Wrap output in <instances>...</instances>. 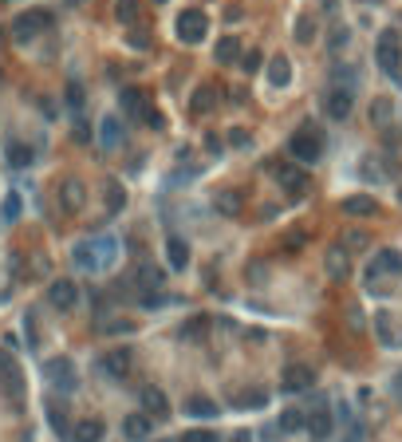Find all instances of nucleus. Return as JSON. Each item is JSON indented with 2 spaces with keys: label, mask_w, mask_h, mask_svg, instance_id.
Here are the masks:
<instances>
[{
  "label": "nucleus",
  "mask_w": 402,
  "mask_h": 442,
  "mask_svg": "<svg viewBox=\"0 0 402 442\" xmlns=\"http://www.w3.org/2000/svg\"><path fill=\"white\" fill-rule=\"evenodd\" d=\"M166 257H170V269L182 272L190 265V245H185L182 237H166Z\"/></svg>",
  "instance_id": "21"
},
{
  "label": "nucleus",
  "mask_w": 402,
  "mask_h": 442,
  "mask_svg": "<svg viewBox=\"0 0 402 442\" xmlns=\"http://www.w3.org/2000/svg\"><path fill=\"white\" fill-rule=\"evenodd\" d=\"M347 269H351L347 249H343V245H331L328 249V277H331V281H343V277H347Z\"/></svg>",
  "instance_id": "19"
},
{
  "label": "nucleus",
  "mask_w": 402,
  "mask_h": 442,
  "mask_svg": "<svg viewBox=\"0 0 402 442\" xmlns=\"http://www.w3.org/2000/svg\"><path fill=\"white\" fill-rule=\"evenodd\" d=\"M182 442H217V434L213 430H185Z\"/></svg>",
  "instance_id": "42"
},
{
  "label": "nucleus",
  "mask_w": 402,
  "mask_h": 442,
  "mask_svg": "<svg viewBox=\"0 0 402 442\" xmlns=\"http://www.w3.org/2000/svg\"><path fill=\"white\" fill-rule=\"evenodd\" d=\"M213 206H217V213L221 218H237V213H241V194H237V190H217V197H213Z\"/></svg>",
  "instance_id": "20"
},
{
  "label": "nucleus",
  "mask_w": 402,
  "mask_h": 442,
  "mask_svg": "<svg viewBox=\"0 0 402 442\" xmlns=\"http://www.w3.org/2000/svg\"><path fill=\"white\" fill-rule=\"evenodd\" d=\"M229 142L233 147H249V135L244 131H229Z\"/></svg>",
  "instance_id": "47"
},
{
  "label": "nucleus",
  "mask_w": 402,
  "mask_h": 442,
  "mask_svg": "<svg viewBox=\"0 0 402 442\" xmlns=\"http://www.w3.org/2000/svg\"><path fill=\"white\" fill-rule=\"evenodd\" d=\"M300 245H304V234H288V249H292V253H296V249H300Z\"/></svg>",
  "instance_id": "50"
},
{
  "label": "nucleus",
  "mask_w": 402,
  "mask_h": 442,
  "mask_svg": "<svg viewBox=\"0 0 402 442\" xmlns=\"http://www.w3.org/2000/svg\"><path fill=\"white\" fill-rule=\"evenodd\" d=\"M233 442H253V434H249V430H237V434H233Z\"/></svg>",
  "instance_id": "54"
},
{
  "label": "nucleus",
  "mask_w": 402,
  "mask_h": 442,
  "mask_svg": "<svg viewBox=\"0 0 402 442\" xmlns=\"http://www.w3.org/2000/svg\"><path fill=\"white\" fill-rule=\"evenodd\" d=\"M138 399H142V407H146L150 418H166V415H170V403H166V395H162L158 387H142Z\"/></svg>",
  "instance_id": "15"
},
{
  "label": "nucleus",
  "mask_w": 402,
  "mask_h": 442,
  "mask_svg": "<svg viewBox=\"0 0 402 442\" xmlns=\"http://www.w3.org/2000/svg\"><path fill=\"white\" fill-rule=\"evenodd\" d=\"M343 213H347V218H375L378 202L367 197V194H351V197H343Z\"/></svg>",
  "instance_id": "13"
},
{
  "label": "nucleus",
  "mask_w": 402,
  "mask_h": 442,
  "mask_svg": "<svg viewBox=\"0 0 402 442\" xmlns=\"http://www.w3.org/2000/svg\"><path fill=\"white\" fill-rule=\"evenodd\" d=\"M44 375L51 379V387H60V391H75V363L67 356L48 359V363H44Z\"/></svg>",
  "instance_id": "9"
},
{
  "label": "nucleus",
  "mask_w": 402,
  "mask_h": 442,
  "mask_svg": "<svg viewBox=\"0 0 402 442\" xmlns=\"http://www.w3.org/2000/svg\"><path fill=\"white\" fill-rule=\"evenodd\" d=\"M142 119H146V126H150V131H162V126H166V123H162V115H158L154 107H146V115H142Z\"/></svg>",
  "instance_id": "45"
},
{
  "label": "nucleus",
  "mask_w": 402,
  "mask_h": 442,
  "mask_svg": "<svg viewBox=\"0 0 402 442\" xmlns=\"http://www.w3.org/2000/svg\"><path fill=\"white\" fill-rule=\"evenodd\" d=\"M185 415L190 418H217V403L206 399V395H194V399H185Z\"/></svg>",
  "instance_id": "23"
},
{
  "label": "nucleus",
  "mask_w": 402,
  "mask_h": 442,
  "mask_svg": "<svg viewBox=\"0 0 402 442\" xmlns=\"http://www.w3.org/2000/svg\"><path fill=\"white\" fill-rule=\"evenodd\" d=\"M119 107L126 110V115H134V119H138V115H146V103H142V95H138L134 87H122V91H119Z\"/></svg>",
  "instance_id": "27"
},
{
  "label": "nucleus",
  "mask_w": 402,
  "mask_h": 442,
  "mask_svg": "<svg viewBox=\"0 0 402 442\" xmlns=\"http://www.w3.org/2000/svg\"><path fill=\"white\" fill-rule=\"evenodd\" d=\"M312 36H316V24H312V20L304 16V20H300V28H296V40H300V44H308Z\"/></svg>",
  "instance_id": "41"
},
{
  "label": "nucleus",
  "mask_w": 402,
  "mask_h": 442,
  "mask_svg": "<svg viewBox=\"0 0 402 442\" xmlns=\"http://www.w3.org/2000/svg\"><path fill=\"white\" fill-rule=\"evenodd\" d=\"M162 304H170V296H162V293H146V296H142V308H162Z\"/></svg>",
  "instance_id": "43"
},
{
  "label": "nucleus",
  "mask_w": 402,
  "mask_h": 442,
  "mask_svg": "<svg viewBox=\"0 0 402 442\" xmlns=\"http://www.w3.org/2000/svg\"><path fill=\"white\" fill-rule=\"evenodd\" d=\"M126 44H131V48H150V36H146V32H138V28H134L131 36H126Z\"/></svg>",
  "instance_id": "44"
},
{
  "label": "nucleus",
  "mask_w": 402,
  "mask_h": 442,
  "mask_svg": "<svg viewBox=\"0 0 402 442\" xmlns=\"http://www.w3.org/2000/svg\"><path fill=\"white\" fill-rule=\"evenodd\" d=\"M83 202H87L83 182H79V178H67V182L60 186V206L67 209V213H79V209H83Z\"/></svg>",
  "instance_id": "12"
},
{
  "label": "nucleus",
  "mask_w": 402,
  "mask_h": 442,
  "mask_svg": "<svg viewBox=\"0 0 402 442\" xmlns=\"http://www.w3.org/2000/svg\"><path fill=\"white\" fill-rule=\"evenodd\" d=\"M276 427L284 430V434H296V430H308V415L304 411H296V407H288V411H280V423Z\"/></svg>",
  "instance_id": "28"
},
{
  "label": "nucleus",
  "mask_w": 402,
  "mask_h": 442,
  "mask_svg": "<svg viewBox=\"0 0 402 442\" xmlns=\"http://www.w3.org/2000/svg\"><path fill=\"white\" fill-rule=\"evenodd\" d=\"M331 430H335V423H331V411L324 403L308 415V434H312V442H328L331 439Z\"/></svg>",
  "instance_id": "11"
},
{
  "label": "nucleus",
  "mask_w": 402,
  "mask_h": 442,
  "mask_svg": "<svg viewBox=\"0 0 402 442\" xmlns=\"http://www.w3.org/2000/svg\"><path fill=\"white\" fill-rule=\"evenodd\" d=\"M75 138H79V142H87V138H91V131H87L83 123H75Z\"/></svg>",
  "instance_id": "52"
},
{
  "label": "nucleus",
  "mask_w": 402,
  "mask_h": 442,
  "mask_svg": "<svg viewBox=\"0 0 402 442\" xmlns=\"http://www.w3.org/2000/svg\"><path fill=\"white\" fill-rule=\"evenodd\" d=\"M8 166H32V147H24V142H8Z\"/></svg>",
  "instance_id": "34"
},
{
  "label": "nucleus",
  "mask_w": 402,
  "mask_h": 442,
  "mask_svg": "<svg viewBox=\"0 0 402 442\" xmlns=\"http://www.w3.org/2000/svg\"><path fill=\"white\" fill-rule=\"evenodd\" d=\"M67 103H72V107H83V87H79V83L67 87Z\"/></svg>",
  "instance_id": "46"
},
{
  "label": "nucleus",
  "mask_w": 402,
  "mask_h": 442,
  "mask_svg": "<svg viewBox=\"0 0 402 442\" xmlns=\"http://www.w3.org/2000/svg\"><path fill=\"white\" fill-rule=\"evenodd\" d=\"M241 56L244 51H241V44H237L233 36H221L217 48H213V60L217 63H241Z\"/></svg>",
  "instance_id": "22"
},
{
  "label": "nucleus",
  "mask_w": 402,
  "mask_h": 442,
  "mask_svg": "<svg viewBox=\"0 0 402 442\" xmlns=\"http://www.w3.org/2000/svg\"><path fill=\"white\" fill-rule=\"evenodd\" d=\"M122 206H126V190H122L119 182H107V209L110 213H119Z\"/></svg>",
  "instance_id": "35"
},
{
  "label": "nucleus",
  "mask_w": 402,
  "mask_h": 442,
  "mask_svg": "<svg viewBox=\"0 0 402 442\" xmlns=\"http://www.w3.org/2000/svg\"><path fill=\"white\" fill-rule=\"evenodd\" d=\"M347 320H351V328H355V332L363 328V316H359V308H347Z\"/></svg>",
  "instance_id": "49"
},
{
  "label": "nucleus",
  "mask_w": 402,
  "mask_h": 442,
  "mask_svg": "<svg viewBox=\"0 0 402 442\" xmlns=\"http://www.w3.org/2000/svg\"><path fill=\"white\" fill-rule=\"evenodd\" d=\"M351 107H355L351 91H331V95H328V115L335 119V123H343V119L351 115Z\"/></svg>",
  "instance_id": "16"
},
{
  "label": "nucleus",
  "mask_w": 402,
  "mask_h": 442,
  "mask_svg": "<svg viewBox=\"0 0 402 442\" xmlns=\"http://www.w3.org/2000/svg\"><path fill=\"white\" fill-rule=\"evenodd\" d=\"M48 423H51V430H60L63 434V430H67V411H63L60 403H51L48 407Z\"/></svg>",
  "instance_id": "37"
},
{
  "label": "nucleus",
  "mask_w": 402,
  "mask_h": 442,
  "mask_svg": "<svg viewBox=\"0 0 402 442\" xmlns=\"http://www.w3.org/2000/svg\"><path fill=\"white\" fill-rule=\"evenodd\" d=\"M390 119H394V103H390V99H375V103H371V123L390 126Z\"/></svg>",
  "instance_id": "31"
},
{
  "label": "nucleus",
  "mask_w": 402,
  "mask_h": 442,
  "mask_svg": "<svg viewBox=\"0 0 402 442\" xmlns=\"http://www.w3.org/2000/svg\"><path fill=\"white\" fill-rule=\"evenodd\" d=\"M375 336L383 347H402V320L394 312H375Z\"/></svg>",
  "instance_id": "6"
},
{
  "label": "nucleus",
  "mask_w": 402,
  "mask_h": 442,
  "mask_svg": "<svg viewBox=\"0 0 402 442\" xmlns=\"http://www.w3.org/2000/svg\"><path fill=\"white\" fill-rule=\"evenodd\" d=\"M138 284H142V288H154V293H158L162 284H166V272H162L158 265H142V269H138Z\"/></svg>",
  "instance_id": "32"
},
{
  "label": "nucleus",
  "mask_w": 402,
  "mask_h": 442,
  "mask_svg": "<svg viewBox=\"0 0 402 442\" xmlns=\"http://www.w3.org/2000/svg\"><path fill=\"white\" fill-rule=\"evenodd\" d=\"M75 300H79V288H75V281H51V288H48V304H51V308L67 312V308H75Z\"/></svg>",
  "instance_id": "10"
},
{
  "label": "nucleus",
  "mask_w": 402,
  "mask_h": 442,
  "mask_svg": "<svg viewBox=\"0 0 402 442\" xmlns=\"http://www.w3.org/2000/svg\"><path fill=\"white\" fill-rule=\"evenodd\" d=\"M312 383H316V371L308 368V363H292V368L280 375V391L300 395V391H312Z\"/></svg>",
  "instance_id": "7"
},
{
  "label": "nucleus",
  "mask_w": 402,
  "mask_h": 442,
  "mask_svg": "<svg viewBox=\"0 0 402 442\" xmlns=\"http://www.w3.org/2000/svg\"><path fill=\"white\" fill-rule=\"evenodd\" d=\"M206 332H209V316H190L182 328H178V336L194 344V340H206Z\"/></svg>",
  "instance_id": "25"
},
{
  "label": "nucleus",
  "mask_w": 402,
  "mask_h": 442,
  "mask_svg": "<svg viewBox=\"0 0 402 442\" xmlns=\"http://www.w3.org/2000/svg\"><path fill=\"white\" fill-rule=\"evenodd\" d=\"M99 142H103L107 150L119 147V142H122V123H119V119H103V126H99Z\"/></svg>",
  "instance_id": "30"
},
{
  "label": "nucleus",
  "mask_w": 402,
  "mask_h": 442,
  "mask_svg": "<svg viewBox=\"0 0 402 442\" xmlns=\"http://www.w3.org/2000/svg\"><path fill=\"white\" fill-rule=\"evenodd\" d=\"M399 197H402V194H399Z\"/></svg>",
  "instance_id": "56"
},
{
  "label": "nucleus",
  "mask_w": 402,
  "mask_h": 442,
  "mask_svg": "<svg viewBox=\"0 0 402 442\" xmlns=\"http://www.w3.org/2000/svg\"><path fill=\"white\" fill-rule=\"evenodd\" d=\"M288 154H292L296 162H319V154H324V131H316V126H304V131H296L292 138H288Z\"/></svg>",
  "instance_id": "2"
},
{
  "label": "nucleus",
  "mask_w": 402,
  "mask_h": 442,
  "mask_svg": "<svg viewBox=\"0 0 402 442\" xmlns=\"http://www.w3.org/2000/svg\"><path fill=\"white\" fill-rule=\"evenodd\" d=\"M107 332H134L131 320H115V324H107Z\"/></svg>",
  "instance_id": "48"
},
{
  "label": "nucleus",
  "mask_w": 402,
  "mask_h": 442,
  "mask_svg": "<svg viewBox=\"0 0 402 442\" xmlns=\"http://www.w3.org/2000/svg\"><path fill=\"white\" fill-rule=\"evenodd\" d=\"M268 79H272V87H288L292 83V63L284 60V56H276V60L268 63Z\"/></svg>",
  "instance_id": "26"
},
{
  "label": "nucleus",
  "mask_w": 402,
  "mask_h": 442,
  "mask_svg": "<svg viewBox=\"0 0 402 442\" xmlns=\"http://www.w3.org/2000/svg\"><path fill=\"white\" fill-rule=\"evenodd\" d=\"M241 67H244L249 75H253V72H260V51H253V48H249V51L241 56Z\"/></svg>",
  "instance_id": "40"
},
{
  "label": "nucleus",
  "mask_w": 402,
  "mask_h": 442,
  "mask_svg": "<svg viewBox=\"0 0 402 442\" xmlns=\"http://www.w3.org/2000/svg\"><path fill=\"white\" fill-rule=\"evenodd\" d=\"M48 24H51V13H48V8H28V13H20L12 20V36L16 40H32V36H40Z\"/></svg>",
  "instance_id": "4"
},
{
  "label": "nucleus",
  "mask_w": 402,
  "mask_h": 442,
  "mask_svg": "<svg viewBox=\"0 0 402 442\" xmlns=\"http://www.w3.org/2000/svg\"><path fill=\"white\" fill-rule=\"evenodd\" d=\"M150 427H154L150 415H126V418H122V434H126L131 442H142L150 434Z\"/></svg>",
  "instance_id": "18"
},
{
  "label": "nucleus",
  "mask_w": 402,
  "mask_h": 442,
  "mask_svg": "<svg viewBox=\"0 0 402 442\" xmlns=\"http://www.w3.org/2000/svg\"><path fill=\"white\" fill-rule=\"evenodd\" d=\"M390 387H394V399L402 403V368H399V375H394V383H390Z\"/></svg>",
  "instance_id": "51"
},
{
  "label": "nucleus",
  "mask_w": 402,
  "mask_h": 442,
  "mask_svg": "<svg viewBox=\"0 0 402 442\" xmlns=\"http://www.w3.org/2000/svg\"><path fill=\"white\" fill-rule=\"evenodd\" d=\"M213 103H217V91H213L209 83H201V87L194 91V99H190V110H194V115H206Z\"/></svg>",
  "instance_id": "29"
},
{
  "label": "nucleus",
  "mask_w": 402,
  "mask_h": 442,
  "mask_svg": "<svg viewBox=\"0 0 402 442\" xmlns=\"http://www.w3.org/2000/svg\"><path fill=\"white\" fill-rule=\"evenodd\" d=\"M99 363H103V371H107V375L122 379V375L131 371V352H126V347H115V352H107V356L99 359Z\"/></svg>",
  "instance_id": "14"
},
{
  "label": "nucleus",
  "mask_w": 402,
  "mask_h": 442,
  "mask_svg": "<svg viewBox=\"0 0 402 442\" xmlns=\"http://www.w3.org/2000/svg\"><path fill=\"white\" fill-rule=\"evenodd\" d=\"M375 60H378V67L394 79V83L402 87V72H399V60H402V51H399V32H383L378 36V44H375Z\"/></svg>",
  "instance_id": "3"
},
{
  "label": "nucleus",
  "mask_w": 402,
  "mask_h": 442,
  "mask_svg": "<svg viewBox=\"0 0 402 442\" xmlns=\"http://www.w3.org/2000/svg\"><path fill=\"white\" fill-rule=\"evenodd\" d=\"M154 4H166V0H154Z\"/></svg>",
  "instance_id": "55"
},
{
  "label": "nucleus",
  "mask_w": 402,
  "mask_h": 442,
  "mask_svg": "<svg viewBox=\"0 0 402 442\" xmlns=\"http://www.w3.org/2000/svg\"><path fill=\"white\" fill-rule=\"evenodd\" d=\"M119 257V241L115 237H95V241H79L75 245V265L87 272H99V269H110Z\"/></svg>",
  "instance_id": "1"
},
{
  "label": "nucleus",
  "mask_w": 402,
  "mask_h": 442,
  "mask_svg": "<svg viewBox=\"0 0 402 442\" xmlns=\"http://www.w3.org/2000/svg\"><path fill=\"white\" fill-rule=\"evenodd\" d=\"M115 16H119L122 24H134V20H138V0H119Z\"/></svg>",
  "instance_id": "36"
},
{
  "label": "nucleus",
  "mask_w": 402,
  "mask_h": 442,
  "mask_svg": "<svg viewBox=\"0 0 402 442\" xmlns=\"http://www.w3.org/2000/svg\"><path fill=\"white\" fill-rule=\"evenodd\" d=\"M206 147H209V150H217V154H221V138H217V135H206Z\"/></svg>",
  "instance_id": "53"
},
{
  "label": "nucleus",
  "mask_w": 402,
  "mask_h": 442,
  "mask_svg": "<svg viewBox=\"0 0 402 442\" xmlns=\"http://www.w3.org/2000/svg\"><path fill=\"white\" fill-rule=\"evenodd\" d=\"M268 403V391L265 387H253V391H241L237 395V407L241 411H256V407H265Z\"/></svg>",
  "instance_id": "33"
},
{
  "label": "nucleus",
  "mask_w": 402,
  "mask_h": 442,
  "mask_svg": "<svg viewBox=\"0 0 402 442\" xmlns=\"http://www.w3.org/2000/svg\"><path fill=\"white\" fill-rule=\"evenodd\" d=\"M107 427L99 423V418H83V423H75V442H103Z\"/></svg>",
  "instance_id": "24"
},
{
  "label": "nucleus",
  "mask_w": 402,
  "mask_h": 442,
  "mask_svg": "<svg viewBox=\"0 0 402 442\" xmlns=\"http://www.w3.org/2000/svg\"><path fill=\"white\" fill-rule=\"evenodd\" d=\"M272 174H276V182H284L292 194H304V186H308V178L296 166H288V162H280V166H272Z\"/></svg>",
  "instance_id": "17"
},
{
  "label": "nucleus",
  "mask_w": 402,
  "mask_h": 442,
  "mask_svg": "<svg viewBox=\"0 0 402 442\" xmlns=\"http://www.w3.org/2000/svg\"><path fill=\"white\" fill-rule=\"evenodd\" d=\"M206 28H209V20H206V13H197V8H185V13L178 16V40L190 44V48L206 40Z\"/></svg>",
  "instance_id": "5"
},
{
  "label": "nucleus",
  "mask_w": 402,
  "mask_h": 442,
  "mask_svg": "<svg viewBox=\"0 0 402 442\" xmlns=\"http://www.w3.org/2000/svg\"><path fill=\"white\" fill-rule=\"evenodd\" d=\"M383 272H402V253L399 249H378L375 261L367 265V281L375 288V281H383Z\"/></svg>",
  "instance_id": "8"
},
{
  "label": "nucleus",
  "mask_w": 402,
  "mask_h": 442,
  "mask_svg": "<svg viewBox=\"0 0 402 442\" xmlns=\"http://www.w3.org/2000/svg\"><path fill=\"white\" fill-rule=\"evenodd\" d=\"M0 218L8 221V225H12L16 218H20V197H16V194H8V197H4V206H0Z\"/></svg>",
  "instance_id": "38"
},
{
  "label": "nucleus",
  "mask_w": 402,
  "mask_h": 442,
  "mask_svg": "<svg viewBox=\"0 0 402 442\" xmlns=\"http://www.w3.org/2000/svg\"><path fill=\"white\" fill-rule=\"evenodd\" d=\"M340 245L343 249H363L367 245V234H363V229H347V234L340 237Z\"/></svg>",
  "instance_id": "39"
}]
</instances>
